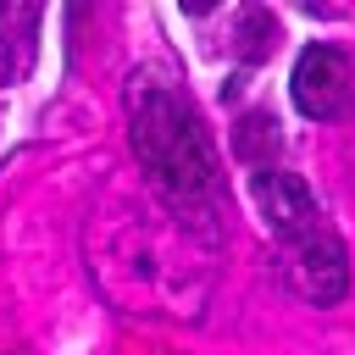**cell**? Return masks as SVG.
Returning a JSON list of instances; mask_svg holds the SVG:
<instances>
[{"instance_id": "cell-4", "label": "cell", "mask_w": 355, "mask_h": 355, "mask_svg": "<svg viewBox=\"0 0 355 355\" xmlns=\"http://www.w3.org/2000/svg\"><path fill=\"white\" fill-rule=\"evenodd\" d=\"M255 205H261V216H266V227H272L277 239H294L300 227L322 222L311 189H305L294 172H255Z\"/></svg>"}, {"instance_id": "cell-3", "label": "cell", "mask_w": 355, "mask_h": 355, "mask_svg": "<svg viewBox=\"0 0 355 355\" xmlns=\"http://www.w3.org/2000/svg\"><path fill=\"white\" fill-rule=\"evenodd\" d=\"M294 105L311 122H333L349 105V61L333 44H311L294 61Z\"/></svg>"}, {"instance_id": "cell-2", "label": "cell", "mask_w": 355, "mask_h": 355, "mask_svg": "<svg viewBox=\"0 0 355 355\" xmlns=\"http://www.w3.org/2000/svg\"><path fill=\"white\" fill-rule=\"evenodd\" d=\"M283 272L305 300L333 305L344 294V244H338V233L327 222H311L294 239H283Z\"/></svg>"}, {"instance_id": "cell-1", "label": "cell", "mask_w": 355, "mask_h": 355, "mask_svg": "<svg viewBox=\"0 0 355 355\" xmlns=\"http://www.w3.org/2000/svg\"><path fill=\"white\" fill-rule=\"evenodd\" d=\"M133 150L144 155V166L155 172V183L166 194L189 200L216 183V155H211L200 116L189 111V100H178L161 83L133 89Z\"/></svg>"}]
</instances>
